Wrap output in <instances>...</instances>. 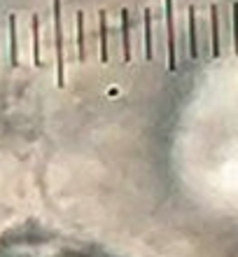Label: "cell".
Here are the masks:
<instances>
[{
  "instance_id": "obj_10",
  "label": "cell",
  "mask_w": 238,
  "mask_h": 257,
  "mask_svg": "<svg viewBox=\"0 0 238 257\" xmlns=\"http://www.w3.org/2000/svg\"><path fill=\"white\" fill-rule=\"evenodd\" d=\"M84 12H77V61H84Z\"/></svg>"
},
{
  "instance_id": "obj_3",
  "label": "cell",
  "mask_w": 238,
  "mask_h": 257,
  "mask_svg": "<svg viewBox=\"0 0 238 257\" xmlns=\"http://www.w3.org/2000/svg\"><path fill=\"white\" fill-rule=\"evenodd\" d=\"M210 33H212V59L222 56V40H219V10L217 5H210Z\"/></svg>"
},
{
  "instance_id": "obj_7",
  "label": "cell",
  "mask_w": 238,
  "mask_h": 257,
  "mask_svg": "<svg viewBox=\"0 0 238 257\" xmlns=\"http://www.w3.org/2000/svg\"><path fill=\"white\" fill-rule=\"evenodd\" d=\"M122 45H124V61H131V26H129V10H122Z\"/></svg>"
},
{
  "instance_id": "obj_11",
  "label": "cell",
  "mask_w": 238,
  "mask_h": 257,
  "mask_svg": "<svg viewBox=\"0 0 238 257\" xmlns=\"http://www.w3.org/2000/svg\"><path fill=\"white\" fill-rule=\"evenodd\" d=\"M231 12H233V49L238 54V3L231 5Z\"/></svg>"
},
{
  "instance_id": "obj_9",
  "label": "cell",
  "mask_w": 238,
  "mask_h": 257,
  "mask_svg": "<svg viewBox=\"0 0 238 257\" xmlns=\"http://www.w3.org/2000/svg\"><path fill=\"white\" fill-rule=\"evenodd\" d=\"M143 21H145V59L152 61V59H154V52H152V12L150 10L143 12Z\"/></svg>"
},
{
  "instance_id": "obj_6",
  "label": "cell",
  "mask_w": 238,
  "mask_h": 257,
  "mask_svg": "<svg viewBox=\"0 0 238 257\" xmlns=\"http://www.w3.org/2000/svg\"><path fill=\"white\" fill-rule=\"evenodd\" d=\"M31 28H33V63L38 68L42 66V56H40V14L31 17Z\"/></svg>"
},
{
  "instance_id": "obj_2",
  "label": "cell",
  "mask_w": 238,
  "mask_h": 257,
  "mask_svg": "<svg viewBox=\"0 0 238 257\" xmlns=\"http://www.w3.org/2000/svg\"><path fill=\"white\" fill-rule=\"evenodd\" d=\"M166 28H168V70H175V19H173V0H163Z\"/></svg>"
},
{
  "instance_id": "obj_8",
  "label": "cell",
  "mask_w": 238,
  "mask_h": 257,
  "mask_svg": "<svg viewBox=\"0 0 238 257\" xmlns=\"http://www.w3.org/2000/svg\"><path fill=\"white\" fill-rule=\"evenodd\" d=\"M189 59H198V42H196V10L189 7Z\"/></svg>"
},
{
  "instance_id": "obj_1",
  "label": "cell",
  "mask_w": 238,
  "mask_h": 257,
  "mask_svg": "<svg viewBox=\"0 0 238 257\" xmlns=\"http://www.w3.org/2000/svg\"><path fill=\"white\" fill-rule=\"evenodd\" d=\"M54 10V40H56V84L66 87V77H63V26H61V0L52 3Z\"/></svg>"
},
{
  "instance_id": "obj_4",
  "label": "cell",
  "mask_w": 238,
  "mask_h": 257,
  "mask_svg": "<svg viewBox=\"0 0 238 257\" xmlns=\"http://www.w3.org/2000/svg\"><path fill=\"white\" fill-rule=\"evenodd\" d=\"M98 26H101V61H110V47H108V12H98Z\"/></svg>"
},
{
  "instance_id": "obj_5",
  "label": "cell",
  "mask_w": 238,
  "mask_h": 257,
  "mask_svg": "<svg viewBox=\"0 0 238 257\" xmlns=\"http://www.w3.org/2000/svg\"><path fill=\"white\" fill-rule=\"evenodd\" d=\"M7 21H10V63L17 68L19 66V47H17V14H10Z\"/></svg>"
}]
</instances>
